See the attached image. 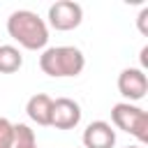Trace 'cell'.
<instances>
[{"instance_id":"obj_2","label":"cell","mask_w":148,"mask_h":148,"mask_svg":"<svg viewBox=\"0 0 148 148\" xmlns=\"http://www.w3.org/2000/svg\"><path fill=\"white\" fill-rule=\"evenodd\" d=\"M39 67L53 79L79 76L86 67V56L76 46H51L39 56Z\"/></svg>"},{"instance_id":"obj_7","label":"cell","mask_w":148,"mask_h":148,"mask_svg":"<svg viewBox=\"0 0 148 148\" xmlns=\"http://www.w3.org/2000/svg\"><path fill=\"white\" fill-rule=\"evenodd\" d=\"M116 130L106 120H92L83 130V146L86 148H113Z\"/></svg>"},{"instance_id":"obj_4","label":"cell","mask_w":148,"mask_h":148,"mask_svg":"<svg viewBox=\"0 0 148 148\" xmlns=\"http://www.w3.org/2000/svg\"><path fill=\"white\" fill-rule=\"evenodd\" d=\"M83 21V7L74 0H58L49 7V25L56 30H74Z\"/></svg>"},{"instance_id":"obj_9","label":"cell","mask_w":148,"mask_h":148,"mask_svg":"<svg viewBox=\"0 0 148 148\" xmlns=\"http://www.w3.org/2000/svg\"><path fill=\"white\" fill-rule=\"evenodd\" d=\"M23 65V56L12 44H0V74H14Z\"/></svg>"},{"instance_id":"obj_10","label":"cell","mask_w":148,"mask_h":148,"mask_svg":"<svg viewBox=\"0 0 148 148\" xmlns=\"http://www.w3.org/2000/svg\"><path fill=\"white\" fill-rule=\"evenodd\" d=\"M12 148H39L35 132L25 125V123H16L14 125V139H12Z\"/></svg>"},{"instance_id":"obj_13","label":"cell","mask_w":148,"mask_h":148,"mask_svg":"<svg viewBox=\"0 0 148 148\" xmlns=\"http://www.w3.org/2000/svg\"><path fill=\"white\" fill-rule=\"evenodd\" d=\"M127 148H143V146H139V143H136V146H127Z\"/></svg>"},{"instance_id":"obj_12","label":"cell","mask_w":148,"mask_h":148,"mask_svg":"<svg viewBox=\"0 0 148 148\" xmlns=\"http://www.w3.org/2000/svg\"><path fill=\"white\" fill-rule=\"evenodd\" d=\"M136 23H139V32L141 35H148V7H143L136 16Z\"/></svg>"},{"instance_id":"obj_5","label":"cell","mask_w":148,"mask_h":148,"mask_svg":"<svg viewBox=\"0 0 148 148\" xmlns=\"http://www.w3.org/2000/svg\"><path fill=\"white\" fill-rule=\"evenodd\" d=\"M118 92L132 104L146 97L148 92V76L141 67H127L118 74Z\"/></svg>"},{"instance_id":"obj_3","label":"cell","mask_w":148,"mask_h":148,"mask_svg":"<svg viewBox=\"0 0 148 148\" xmlns=\"http://www.w3.org/2000/svg\"><path fill=\"white\" fill-rule=\"evenodd\" d=\"M111 120L118 130L132 134L139 141V146L148 141V113L141 106L130 102H118L111 106Z\"/></svg>"},{"instance_id":"obj_6","label":"cell","mask_w":148,"mask_h":148,"mask_svg":"<svg viewBox=\"0 0 148 148\" xmlns=\"http://www.w3.org/2000/svg\"><path fill=\"white\" fill-rule=\"evenodd\" d=\"M81 123V106L79 102L69 99V97H58L53 99L51 106V125L56 130H74Z\"/></svg>"},{"instance_id":"obj_8","label":"cell","mask_w":148,"mask_h":148,"mask_svg":"<svg viewBox=\"0 0 148 148\" xmlns=\"http://www.w3.org/2000/svg\"><path fill=\"white\" fill-rule=\"evenodd\" d=\"M51 106H53V99L46 95V92H37L28 99L25 104V113L32 123L42 125V127H49L51 125Z\"/></svg>"},{"instance_id":"obj_1","label":"cell","mask_w":148,"mask_h":148,"mask_svg":"<svg viewBox=\"0 0 148 148\" xmlns=\"http://www.w3.org/2000/svg\"><path fill=\"white\" fill-rule=\"evenodd\" d=\"M7 32L14 42H18L28 51H39L49 42V25L46 21L30 12V9H16L7 18Z\"/></svg>"},{"instance_id":"obj_11","label":"cell","mask_w":148,"mask_h":148,"mask_svg":"<svg viewBox=\"0 0 148 148\" xmlns=\"http://www.w3.org/2000/svg\"><path fill=\"white\" fill-rule=\"evenodd\" d=\"M12 139H14V123L0 118V148H12Z\"/></svg>"}]
</instances>
